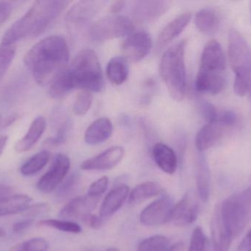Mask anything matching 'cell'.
<instances>
[{
  "label": "cell",
  "mask_w": 251,
  "mask_h": 251,
  "mask_svg": "<svg viewBox=\"0 0 251 251\" xmlns=\"http://www.w3.org/2000/svg\"><path fill=\"white\" fill-rule=\"evenodd\" d=\"M70 57L69 46L63 37L51 35L34 45L24 57V63L40 85L51 84L67 66Z\"/></svg>",
  "instance_id": "cell-1"
},
{
  "label": "cell",
  "mask_w": 251,
  "mask_h": 251,
  "mask_svg": "<svg viewBox=\"0 0 251 251\" xmlns=\"http://www.w3.org/2000/svg\"><path fill=\"white\" fill-rule=\"evenodd\" d=\"M70 3L61 0L34 1L26 13L4 32L1 44L15 45L16 42L24 38L41 35L52 25Z\"/></svg>",
  "instance_id": "cell-2"
},
{
  "label": "cell",
  "mask_w": 251,
  "mask_h": 251,
  "mask_svg": "<svg viewBox=\"0 0 251 251\" xmlns=\"http://www.w3.org/2000/svg\"><path fill=\"white\" fill-rule=\"evenodd\" d=\"M225 56L221 44L216 40H210L205 45L201 57L200 66L196 77L197 91L217 94L226 84Z\"/></svg>",
  "instance_id": "cell-3"
},
{
  "label": "cell",
  "mask_w": 251,
  "mask_h": 251,
  "mask_svg": "<svg viewBox=\"0 0 251 251\" xmlns=\"http://www.w3.org/2000/svg\"><path fill=\"white\" fill-rule=\"evenodd\" d=\"M185 40L170 47L162 56L160 75L171 97L181 101L185 96L187 77L185 67Z\"/></svg>",
  "instance_id": "cell-4"
},
{
  "label": "cell",
  "mask_w": 251,
  "mask_h": 251,
  "mask_svg": "<svg viewBox=\"0 0 251 251\" xmlns=\"http://www.w3.org/2000/svg\"><path fill=\"white\" fill-rule=\"evenodd\" d=\"M66 69L74 88L94 92H101L104 88L101 65L94 50H81Z\"/></svg>",
  "instance_id": "cell-5"
},
{
  "label": "cell",
  "mask_w": 251,
  "mask_h": 251,
  "mask_svg": "<svg viewBox=\"0 0 251 251\" xmlns=\"http://www.w3.org/2000/svg\"><path fill=\"white\" fill-rule=\"evenodd\" d=\"M228 58L235 75L234 92L239 97H243L251 85V49L237 29H231L228 34Z\"/></svg>",
  "instance_id": "cell-6"
},
{
  "label": "cell",
  "mask_w": 251,
  "mask_h": 251,
  "mask_svg": "<svg viewBox=\"0 0 251 251\" xmlns=\"http://www.w3.org/2000/svg\"><path fill=\"white\" fill-rule=\"evenodd\" d=\"M218 207L233 238L237 237L251 221V187L227 197Z\"/></svg>",
  "instance_id": "cell-7"
},
{
  "label": "cell",
  "mask_w": 251,
  "mask_h": 251,
  "mask_svg": "<svg viewBox=\"0 0 251 251\" xmlns=\"http://www.w3.org/2000/svg\"><path fill=\"white\" fill-rule=\"evenodd\" d=\"M134 31V25L129 19L114 15L96 21L90 26L88 34L92 41L101 42L128 36Z\"/></svg>",
  "instance_id": "cell-8"
},
{
  "label": "cell",
  "mask_w": 251,
  "mask_h": 251,
  "mask_svg": "<svg viewBox=\"0 0 251 251\" xmlns=\"http://www.w3.org/2000/svg\"><path fill=\"white\" fill-rule=\"evenodd\" d=\"M70 167L71 161L66 155H57L49 170L37 183L38 191L45 194L54 191L66 178Z\"/></svg>",
  "instance_id": "cell-9"
},
{
  "label": "cell",
  "mask_w": 251,
  "mask_h": 251,
  "mask_svg": "<svg viewBox=\"0 0 251 251\" xmlns=\"http://www.w3.org/2000/svg\"><path fill=\"white\" fill-rule=\"evenodd\" d=\"M174 201L169 197H162L146 206L140 216V221L148 227L159 226L171 221Z\"/></svg>",
  "instance_id": "cell-10"
},
{
  "label": "cell",
  "mask_w": 251,
  "mask_h": 251,
  "mask_svg": "<svg viewBox=\"0 0 251 251\" xmlns=\"http://www.w3.org/2000/svg\"><path fill=\"white\" fill-rule=\"evenodd\" d=\"M152 41L147 32H133L127 36L123 44L122 50L126 60L136 63L144 59L150 53Z\"/></svg>",
  "instance_id": "cell-11"
},
{
  "label": "cell",
  "mask_w": 251,
  "mask_h": 251,
  "mask_svg": "<svg viewBox=\"0 0 251 251\" xmlns=\"http://www.w3.org/2000/svg\"><path fill=\"white\" fill-rule=\"evenodd\" d=\"M199 214V203L196 195L188 192L174 205L171 221L177 226L185 227L196 221Z\"/></svg>",
  "instance_id": "cell-12"
},
{
  "label": "cell",
  "mask_w": 251,
  "mask_h": 251,
  "mask_svg": "<svg viewBox=\"0 0 251 251\" xmlns=\"http://www.w3.org/2000/svg\"><path fill=\"white\" fill-rule=\"evenodd\" d=\"M171 2L162 0H141L134 1L131 13L134 20L139 23H150L165 14Z\"/></svg>",
  "instance_id": "cell-13"
},
{
  "label": "cell",
  "mask_w": 251,
  "mask_h": 251,
  "mask_svg": "<svg viewBox=\"0 0 251 251\" xmlns=\"http://www.w3.org/2000/svg\"><path fill=\"white\" fill-rule=\"evenodd\" d=\"M124 156L123 147L115 146L82 162L80 168L83 170H108L116 167L122 162Z\"/></svg>",
  "instance_id": "cell-14"
},
{
  "label": "cell",
  "mask_w": 251,
  "mask_h": 251,
  "mask_svg": "<svg viewBox=\"0 0 251 251\" xmlns=\"http://www.w3.org/2000/svg\"><path fill=\"white\" fill-rule=\"evenodd\" d=\"M97 200L86 196L75 197L66 203L60 210L59 215L66 221H80L85 222L91 212L97 206Z\"/></svg>",
  "instance_id": "cell-15"
},
{
  "label": "cell",
  "mask_w": 251,
  "mask_h": 251,
  "mask_svg": "<svg viewBox=\"0 0 251 251\" xmlns=\"http://www.w3.org/2000/svg\"><path fill=\"white\" fill-rule=\"evenodd\" d=\"M107 4L100 0L79 1L74 4L66 14V22L69 25H77L92 19Z\"/></svg>",
  "instance_id": "cell-16"
},
{
  "label": "cell",
  "mask_w": 251,
  "mask_h": 251,
  "mask_svg": "<svg viewBox=\"0 0 251 251\" xmlns=\"http://www.w3.org/2000/svg\"><path fill=\"white\" fill-rule=\"evenodd\" d=\"M230 128L218 121L207 122L203 125L196 137V147L200 152H204L216 145Z\"/></svg>",
  "instance_id": "cell-17"
},
{
  "label": "cell",
  "mask_w": 251,
  "mask_h": 251,
  "mask_svg": "<svg viewBox=\"0 0 251 251\" xmlns=\"http://www.w3.org/2000/svg\"><path fill=\"white\" fill-rule=\"evenodd\" d=\"M211 229L214 251H229L233 237L221 218L218 206L212 216Z\"/></svg>",
  "instance_id": "cell-18"
},
{
  "label": "cell",
  "mask_w": 251,
  "mask_h": 251,
  "mask_svg": "<svg viewBox=\"0 0 251 251\" xmlns=\"http://www.w3.org/2000/svg\"><path fill=\"white\" fill-rule=\"evenodd\" d=\"M129 195V188L126 184L116 186L104 197L100 210L102 219L114 215L121 209Z\"/></svg>",
  "instance_id": "cell-19"
},
{
  "label": "cell",
  "mask_w": 251,
  "mask_h": 251,
  "mask_svg": "<svg viewBox=\"0 0 251 251\" xmlns=\"http://www.w3.org/2000/svg\"><path fill=\"white\" fill-rule=\"evenodd\" d=\"M192 19V13L189 12L181 13L179 16L171 21L163 28L157 38V47L164 48L171 44L183 31Z\"/></svg>",
  "instance_id": "cell-20"
},
{
  "label": "cell",
  "mask_w": 251,
  "mask_h": 251,
  "mask_svg": "<svg viewBox=\"0 0 251 251\" xmlns=\"http://www.w3.org/2000/svg\"><path fill=\"white\" fill-rule=\"evenodd\" d=\"M47 128V120L44 116L35 118L27 132L23 138L15 144V150L18 153H25L30 150L37 142L39 141Z\"/></svg>",
  "instance_id": "cell-21"
},
{
  "label": "cell",
  "mask_w": 251,
  "mask_h": 251,
  "mask_svg": "<svg viewBox=\"0 0 251 251\" xmlns=\"http://www.w3.org/2000/svg\"><path fill=\"white\" fill-rule=\"evenodd\" d=\"M113 132V123L107 118H100L94 121L86 130L85 141L91 145H96L107 141Z\"/></svg>",
  "instance_id": "cell-22"
},
{
  "label": "cell",
  "mask_w": 251,
  "mask_h": 251,
  "mask_svg": "<svg viewBox=\"0 0 251 251\" xmlns=\"http://www.w3.org/2000/svg\"><path fill=\"white\" fill-rule=\"evenodd\" d=\"M152 155L156 165L164 172L173 175L176 172L178 160L171 147L163 143H156L152 149Z\"/></svg>",
  "instance_id": "cell-23"
},
{
  "label": "cell",
  "mask_w": 251,
  "mask_h": 251,
  "mask_svg": "<svg viewBox=\"0 0 251 251\" xmlns=\"http://www.w3.org/2000/svg\"><path fill=\"white\" fill-rule=\"evenodd\" d=\"M32 197L26 195H13L0 198V218L23 214L30 206Z\"/></svg>",
  "instance_id": "cell-24"
},
{
  "label": "cell",
  "mask_w": 251,
  "mask_h": 251,
  "mask_svg": "<svg viewBox=\"0 0 251 251\" xmlns=\"http://www.w3.org/2000/svg\"><path fill=\"white\" fill-rule=\"evenodd\" d=\"M196 184L199 197L202 201L206 203L210 196V171L207 162L203 156H201L198 159Z\"/></svg>",
  "instance_id": "cell-25"
},
{
  "label": "cell",
  "mask_w": 251,
  "mask_h": 251,
  "mask_svg": "<svg viewBox=\"0 0 251 251\" xmlns=\"http://www.w3.org/2000/svg\"><path fill=\"white\" fill-rule=\"evenodd\" d=\"M195 22L198 29L206 35L215 33L220 24L218 15L209 8H203L198 11Z\"/></svg>",
  "instance_id": "cell-26"
},
{
  "label": "cell",
  "mask_w": 251,
  "mask_h": 251,
  "mask_svg": "<svg viewBox=\"0 0 251 251\" xmlns=\"http://www.w3.org/2000/svg\"><path fill=\"white\" fill-rule=\"evenodd\" d=\"M162 187L155 181H146L136 186L129 194L128 202L131 204L140 203L146 199L160 194Z\"/></svg>",
  "instance_id": "cell-27"
},
{
  "label": "cell",
  "mask_w": 251,
  "mask_h": 251,
  "mask_svg": "<svg viewBox=\"0 0 251 251\" xmlns=\"http://www.w3.org/2000/svg\"><path fill=\"white\" fill-rule=\"evenodd\" d=\"M107 76L116 85H122L126 81L128 66L125 57L116 56L110 59L107 63Z\"/></svg>",
  "instance_id": "cell-28"
},
{
  "label": "cell",
  "mask_w": 251,
  "mask_h": 251,
  "mask_svg": "<svg viewBox=\"0 0 251 251\" xmlns=\"http://www.w3.org/2000/svg\"><path fill=\"white\" fill-rule=\"evenodd\" d=\"M50 159V153L47 150L37 153L29 158L21 167L20 172L25 176H31L42 170L48 163Z\"/></svg>",
  "instance_id": "cell-29"
},
{
  "label": "cell",
  "mask_w": 251,
  "mask_h": 251,
  "mask_svg": "<svg viewBox=\"0 0 251 251\" xmlns=\"http://www.w3.org/2000/svg\"><path fill=\"white\" fill-rule=\"evenodd\" d=\"M38 225L41 227H48V228L58 230L63 232L71 233V234H79L82 231L79 224L73 221H66V220H43L38 222Z\"/></svg>",
  "instance_id": "cell-30"
},
{
  "label": "cell",
  "mask_w": 251,
  "mask_h": 251,
  "mask_svg": "<svg viewBox=\"0 0 251 251\" xmlns=\"http://www.w3.org/2000/svg\"><path fill=\"white\" fill-rule=\"evenodd\" d=\"M170 246V240L166 237L156 235L140 242L137 251H166Z\"/></svg>",
  "instance_id": "cell-31"
},
{
  "label": "cell",
  "mask_w": 251,
  "mask_h": 251,
  "mask_svg": "<svg viewBox=\"0 0 251 251\" xmlns=\"http://www.w3.org/2000/svg\"><path fill=\"white\" fill-rule=\"evenodd\" d=\"M49 247L50 243L47 240L37 237L18 243L10 248L8 251H47Z\"/></svg>",
  "instance_id": "cell-32"
},
{
  "label": "cell",
  "mask_w": 251,
  "mask_h": 251,
  "mask_svg": "<svg viewBox=\"0 0 251 251\" xmlns=\"http://www.w3.org/2000/svg\"><path fill=\"white\" fill-rule=\"evenodd\" d=\"M16 45L0 44V81L2 79L16 56Z\"/></svg>",
  "instance_id": "cell-33"
},
{
  "label": "cell",
  "mask_w": 251,
  "mask_h": 251,
  "mask_svg": "<svg viewBox=\"0 0 251 251\" xmlns=\"http://www.w3.org/2000/svg\"><path fill=\"white\" fill-rule=\"evenodd\" d=\"M93 96L91 91L82 90L77 94L74 103L73 110L77 116H83L88 113L92 106Z\"/></svg>",
  "instance_id": "cell-34"
},
{
  "label": "cell",
  "mask_w": 251,
  "mask_h": 251,
  "mask_svg": "<svg viewBox=\"0 0 251 251\" xmlns=\"http://www.w3.org/2000/svg\"><path fill=\"white\" fill-rule=\"evenodd\" d=\"M207 239L201 227H196L191 236L188 251H206Z\"/></svg>",
  "instance_id": "cell-35"
},
{
  "label": "cell",
  "mask_w": 251,
  "mask_h": 251,
  "mask_svg": "<svg viewBox=\"0 0 251 251\" xmlns=\"http://www.w3.org/2000/svg\"><path fill=\"white\" fill-rule=\"evenodd\" d=\"M109 179L107 176H102L90 185L87 195L91 198L97 199L102 195L108 187Z\"/></svg>",
  "instance_id": "cell-36"
},
{
  "label": "cell",
  "mask_w": 251,
  "mask_h": 251,
  "mask_svg": "<svg viewBox=\"0 0 251 251\" xmlns=\"http://www.w3.org/2000/svg\"><path fill=\"white\" fill-rule=\"evenodd\" d=\"M200 107L202 114L207 122H214L216 120L219 109H217L212 103L207 101L201 102Z\"/></svg>",
  "instance_id": "cell-37"
},
{
  "label": "cell",
  "mask_w": 251,
  "mask_h": 251,
  "mask_svg": "<svg viewBox=\"0 0 251 251\" xmlns=\"http://www.w3.org/2000/svg\"><path fill=\"white\" fill-rule=\"evenodd\" d=\"M51 207L47 203H37V204L32 205V206L30 205L23 214L27 216H41V215L48 213Z\"/></svg>",
  "instance_id": "cell-38"
},
{
  "label": "cell",
  "mask_w": 251,
  "mask_h": 251,
  "mask_svg": "<svg viewBox=\"0 0 251 251\" xmlns=\"http://www.w3.org/2000/svg\"><path fill=\"white\" fill-rule=\"evenodd\" d=\"M13 5L10 1H0V25L8 19L13 12Z\"/></svg>",
  "instance_id": "cell-39"
},
{
  "label": "cell",
  "mask_w": 251,
  "mask_h": 251,
  "mask_svg": "<svg viewBox=\"0 0 251 251\" xmlns=\"http://www.w3.org/2000/svg\"><path fill=\"white\" fill-rule=\"evenodd\" d=\"M78 180H79V177L76 174H74L72 176L69 177V179H67V181L65 182L63 187H60V191H59L60 195H66L71 193V191L74 190L75 186L76 185Z\"/></svg>",
  "instance_id": "cell-40"
},
{
  "label": "cell",
  "mask_w": 251,
  "mask_h": 251,
  "mask_svg": "<svg viewBox=\"0 0 251 251\" xmlns=\"http://www.w3.org/2000/svg\"><path fill=\"white\" fill-rule=\"evenodd\" d=\"M33 219L25 220V221H19L15 223L12 227L13 232L19 234L23 232L25 230L31 226L33 223Z\"/></svg>",
  "instance_id": "cell-41"
},
{
  "label": "cell",
  "mask_w": 251,
  "mask_h": 251,
  "mask_svg": "<svg viewBox=\"0 0 251 251\" xmlns=\"http://www.w3.org/2000/svg\"><path fill=\"white\" fill-rule=\"evenodd\" d=\"M102 218L100 216H97L95 215H91L88 217V219L86 220L85 222L87 224H88L91 228H98L101 226L102 224Z\"/></svg>",
  "instance_id": "cell-42"
},
{
  "label": "cell",
  "mask_w": 251,
  "mask_h": 251,
  "mask_svg": "<svg viewBox=\"0 0 251 251\" xmlns=\"http://www.w3.org/2000/svg\"><path fill=\"white\" fill-rule=\"evenodd\" d=\"M126 1H116L112 2L110 5V11L112 13L116 14L123 10L124 7H125Z\"/></svg>",
  "instance_id": "cell-43"
},
{
  "label": "cell",
  "mask_w": 251,
  "mask_h": 251,
  "mask_svg": "<svg viewBox=\"0 0 251 251\" xmlns=\"http://www.w3.org/2000/svg\"><path fill=\"white\" fill-rule=\"evenodd\" d=\"M13 190V187L0 184V198L5 197V196L10 195Z\"/></svg>",
  "instance_id": "cell-44"
},
{
  "label": "cell",
  "mask_w": 251,
  "mask_h": 251,
  "mask_svg": "<svg viewBox=\"0 0 251 251\" xmlns=\"http://www.w3.org/2000/svg\"><path fill=\"white\" fill-rule=\"evenodd\" d=\"M237 251H251V243L248 240L247 237H245V238L243 239V241L239 246Z\"/></svg>",
  "instance_id": "cell-45"
},
{
  "label": "cell",
  "mask_w": 251,
  "mask_h": 251,
  "mask_svg": "<svg viewBox=\"0 0 251 251\" xmlns=\"http://www.w3.org/2000/svg\"><path fill=\"white\" fill-rule=\"evenodd\" d=\"M8 137L6 135L0 136V156L2 154L4 148H5L6 144H7Z\"/></svg>",
  "instance_id": "cell-46"
},
{
  "label": "cell",
  "mask_w": 251,
  "mask_h": 251,
  "mask_svg": "<svg viewBox=\"0 0 251 251\" xmlns=\"http://www.w3.org/2000/svg\"><path fill=\"white\" fill-rule=\"evenodd\" d=\"M182 243H181V242L175 243V244L174 245H171L169 248L167 249L166 251H176L178 249H179L180 248L182 247Z\"/></svg>",
  "instance_id": "cell-47"
},
{
  "label": "cell",
  "mask_w": 251,
  "mask_h": 251,
  "mask_svg": "<svg viewBox=\"0 0 251 251\" xmlns=\"http://www.w3.org/2000/svg\"><path fill=\"white\" fill-rule=\"evenodd\" d=\"M5 231H4L3 228H1V227H0V238H3V237H5Z\"/></svg>",
  "instance_id": "cell-48"
},
{
  "label": "cell",
  "mask_w": 251,
  "mask_h": 251,
  "mask_svg": "<svg viewBox=\"0 0 251 251\" xmlns=\"http://www.w3.org/2000/svg\"><path fill=\"white\" fill-rule=\"evenodd\" d=\"M247 237L248 240H249V242L251 243V229L249 231V232L248 233L247 235L246 236Z\"/></svg>",
  "instance_id": "cell-49"
},
{
  "label": "cell",
  "mask_w": 251,
  "mask_h": 251,
  "mask_svg": "<svg viewBox=\"0 0 251 251\" xmlns=\"http://www.w3.org/2000/svg\"><path fill=\"white\" fill-rule=\"evenodd\" d=\"M104 251H120L118 250V249H107V250H106Z\"/></svg>",
  "instance_id": "cell-50"
},
{
  "label": "cell",
  "mask_w": 251,
  "mask_h": 251,
  "mask_svg": "<svg viewBox=\"0 0 251 251\" xmlns=\"http://www.w3.org/2000/svg\"><path fill=\"white\" fill-rule=\"evenodd\" d=\"M16 119V116H12L11 119ZM8 119H9V120H10V118H8ZM10 123H11V122H10V121H9L8 123H7V124H10Z\"/></svg>",
  "instance_id": "cell-51"
},
{
  "label": "cell",
  "mask_w": 251,
  "mask_h": 251,
  "mask_svg": "<svg viewBox=\"0 0 251 251\" xmlns=\"http://www.w3.org/2000/svg\"><path fill=\"white\" fill-rule=\"evenodd\" d=\"M250 13H251V1L250 2Z\"/></svg>",
  "instance_id": "cell-52"
},
{
  "label": "cell",
  "mask_w": 251,
  "mask_h": 251,
  "mask_svg": "<svg viewBox=\"0 0 251 251\" xmlns=\"http://www.w3.org/2000/svg\"><path fill=\"white\" fill-rule=\"evenodd\" d=\"M1 116H0V124H1Z\"/></svg>",
  "instance_id": "cell-53"
}]
</instances>
